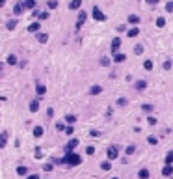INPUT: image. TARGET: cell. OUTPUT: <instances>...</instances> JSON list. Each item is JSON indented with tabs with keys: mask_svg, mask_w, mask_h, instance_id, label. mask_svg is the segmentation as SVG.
<instances>
[{
	"mask_svg": "<svg viewBox=\"0 0 173 179\" xmlns=\"http://www.w3.org/2000/svg\"><path fill=\"white\" fill-rule=\"evenodd\" d=\"M39 30H41V24H39V23H32L28 26V32H32V34H37Z\"/></svg>",
	"mask_w": 173,
	"mask_h": 179,
	"instance_id": "9c48e42d",
	"label": "cell"
},
{
	"mask_svg": "<svg viewBox=\"0 0 173 179\" xmlns=\"http://www.w3.org/2000/svg\"><path fill=\"white\" fill-rule=\"evenodd\" d=\"M23 11H24V4H23V2L15 4V8H13V15H21Z\"/></svg>",
	"mask_w": 173,
	"mask_h": 179,
	"instance_id": "30bf717a",
	"label": "cell"
},
{
	"mask_svg": "<svg viewBox=\"0 0 173 179\" xmlns=\"http://www.w3.org/2000/svg\"><path fill=\"white\" fill-rule=\"evenodd\" d=\"M106 157H108V161H115V158L119 157V147L110 146L108 149H106Z\"/></svg>",
	"mask_w": 173,
	"mask_h": 179,
	"instance_id": "7a4b0ae2",
	"label": "cell"
},
{
	"mask_svg": "<svg viewBox=\"0 0 173 179\" xmlns=\"http://www.w3.org/2000/svg\"><path fill=\"white\" fill-rule=\"evenodd\" d=\"M4 4H6V0H0V8H2V6H4Z\"/></svg>",
	"mask_w": 173,
	"mask_h": 179,
	"instance_id": "f5cc1de1",
	"label": "cell"
},
{
	"mask_svg": "<svg viewBox=\"0 0 173 179\" xmlns=\"http://www.w3.org/2000/svg\"><path fill=\"white\" fill-rule=\"evenodd\" d=\"M147 123H149V125H156V117L149 116V117H147Z\"/></svg>",
	"mask_w": 173,
	"mask_h": 179,
	"instance_id": "ab89813d",
	"label": "cell"
},
{
	"mask_svg": "<svg viewBox=\"0 0 173 179\" xmlns=\"http://www.w3.org/2000/svg\"><path fill=\"white\" fill-rule=\"evenodd\" d=\"M119 47H121V39H119V37H115L114 41H112V52H114V54H117Z\"/></svg>",
	"mask_w": 173,
	"mask_h": 179,
	"instance_id": "52a82bcc",
	"label": "cell"
},
{
	"mask_svg": "<svg viewBox=\"0 0 173 179\" xmlns=\"http://www.w3.org/2000/svg\"><path fill=\"white\" fill-rule=\"evenodd\" d=\"M47 8H49V9H56V8H58V0H49V2H47Z\"/></svg>",
	"mask_w": 173,
	"mask_h": 179,
	"instance_id": "484cf974",
	"label": "cell"
},
{
	"mask_svg": "<svg viewBox=\"0 0 173 179\" xmlns=\"http://www.w3.org/2000/svg\"><path fill=\"white\" fill-rule=\"evenodd\" d=\"M43 157V151H41V147H35V158H41Z\"/></svg>",
	"mask_w": 173,
	"mask_h": 179,
	"instance_id": "74e56055",
	"label": "cell"
},
{
	"mask_svg": "<svg viewBox=\"0 0 173 179\" xmlns=\"http://www.w3.org/2000/svg\"><path fill=\"white\" fill-rule=\"evenodd\" d=\"M117 105H119V106H125V105H127V99H125V97H119V99H117Z\"/></svg>",
	"mask_w": 173,
	"mask_h": 179,
	"instance_id": "f6af8a7d",
	"label": "cell"
},
{
	"mask_svg": "<svg viewBox=\"0 0 173 179\" xmlns=\"http://www.w3.org/2000/svg\"><path fill=\"white\" fill-rule=\"evenodd\" d=\"M166 11L167 13H173V2H167L166 4Z\"/></svg>",
	"mask_w": 173,
	"mask_h": 179,
	"instance_id": "8d00e7d4",
	"label": "cell"
},
{
	"mask_svg": "<svg viewBox=\"0 0 173 179\" xmlns=\"http://www.w3.org/2000/svg\"><path fill=\"white\" fill-rule=\"evenodd\" d=\"M140 34V30H138V26H132L129 32H127V35H129V37H136V35Z\"/></svg>",
	"mask_w": 173,
	"mask_h": 179,
	"instance_id": "d6986e66",
	"label": "cell"
},
{
	"mask_svg": "<svg viewBox=\"0 0 173 179\" xmlns=\"http://www.w3.org/2000/svg\"><path fill=\"white\" fill-rule=\"evenodd\" d=\"M63 120H65V121H67V123H69V125H73V123H75V121H76V116H73V114H69V116H65V117H63Z\"/></svg>",
	"mask_w": 173,
	"mask_h": 179,
	"instance_id": "4316f807",
	"label": "cell"
},
{
	"mask_svg": "<svg viewBox=\"0 0 173 179\" xmlns=\"http://www.w3.org/2000/svg\"><path fill=\"white\" fill-rule=\"evenodd\" d=\"M101 168H103V170H110V168H112L110 161H104V162H101Z\"/></svg>",
	"mask_w": 173,
	"mask_h": 179,
	"instance_id": "1f68e13d",
	"label": "cell"
},
{
	"mask_svg": "<svg viewBox=\"0 0 173 179\" xmlns=\"http://www.w3.org/2000/svg\"><path fill=\"white\" fill-rule=\"evenodd\" d=\"M138 179H149V170H147V168H141L138 172Z\"/></svg>",
	"mask_w": 173,
	"mask_h": 179,
	"instance_id": "2e32d148",
	"label": "cell"
},
{
	"mask_svg": "<svg viewBox=\"0 0 173 179\" xmlns=\"http://www.w3.org/2000/svg\"><path fill=\"white\" fill-rule=\"evenodd\" d=\"M54 116V108H47V117H52Z\"/></svg>",
	"mask_w": 173,
	"mask_h": 179,
	"instance_id": "bcb514c9",
	"label": "cell"
},
{
	"mask_svg": "<svg viewBox=\"0 0 173 179\" xmlns=\"http://www.w3.org/2000/svg\"><path fill=\"white\" fill-rule=\"evenodd\" d=\"M125 60H127V56H125V54H121V52L114 54V62H115V64H123Z\"/></svg>",
	"mask_w": 173,
	"mask_h": 179,
	"instance_id": "4fadbf2b",
	"label": "cell"
},
{
	"mask_svg": "<svg viewBox=\"0 0 173 179\" xmlns=\"http://www.w3.org/2000/svg\"><path fill=\"white\" fill-rule=\"evenodd\" d=\"M0 71H2V64H0Z\"/></svg>",
	"mask_w": 173,
	"mask_h": 179,
	"instance_id": "db71d44e",
	"label": "cell"
},
{
	"mask_svg": "<svg viewBox=\"0 0 173 179\" xmlns=\"http://www.w3.org/2000/svg\"><path fill=\"white\" fill-rule=\"evenodd\" d=\"M37 41L39 43H47L49 41V35L47 34H37Z\"/></svg>",
	"mask_w": 173,
	"mask_h": 179,
	"instance_id": "d4e9b609",
	"label": "cell"
},
{
	"mask_svg": "<svg viewBox=\"0 0 173 179\" xmlns=\"http://www.w3.org/2000/svg\"><path fill=\"white\" fill-rule=\"evenodd\" d=\"M129 23H130V24H134V26H136V24L140 23V17H138V15H129Z\"/></svg>",
	"mask_w": 173,
	"mask_h": 179,
	"instance_id": "603a6c76",
	"label": "cell"
},
{
	"mask_svg": "<svg viewBox=\"0 0 173 179\" xmlns=\"http://www.w3.org/2000/svg\"><path fill=\"white\" fill-rule=\"evenodd\" d=\"M35 91H37V95H39V97H43L45 93H47V88H45L43 84H37V86H35Z\"/></svg>",
	"mask_w": 173,
	"mask_h": 179,
	"instance_id": "ac0fdd59",
	"label": "cell"
},
{
	"mask_svg": "<svg viewBox=\"0 0 173 179\" xmlns=\"http://www.w3.org/2000/svg\"><path fill=\"white\" fill-rule=\"evenodd\" d=\"M101 91H103V88H101L99 84H95V86H91V88H89V93L91 95H99Z\"/></svg>",
	"mask_w": 173,
	"mask_h": 179,
	"instance_id": "e0dca14e",
	"label": "cell"
},
{
	"mask_svg": "<svg viewBox=\"0 0 173 179\" xmlns=\"http://www.w3.org/2000/svg\"><path fill=\"white\" fill-rule=\"evenodd\" d=\"M73 132H75V129H73V125H69V127H65V134H73Z\"/></svg>",
	"mask_w": 173,
	"mask_h": 179,
	"instance_id": "60d3db41",
	"label": "cell"
},
{
	"mask_svg": "<svg viewBox=\"0 0 173 179\" xmlns=\"http://www.w3.org/2000/svg\"><path fill=\"white\" fill-rule=\"evenodd\" d=\"M136 90H138V91H143L145 88H147V82H145V80H136Z\"/></svg>",
	"mask_w": 173,
	"mask_h": 179,
	"instance_id": "9a60e30c",
	"label": "cell"
},
{
	"mask_svg": "<svg viewBox=\"0 0 173 179\" xmlns=\"http://www.w3.org/2000/svg\"><path fill=\"white\" fill-rule=\"evenodd\" d=\"M8 144V131H2L0 132V149H4Z\"/></svg>",
	"mask_w": 173,
	"mask_h": 179,
	"instance_id": "8992f818",
	"label": "cell"
},
{
	"mask_svg": "<svg viewBox=\"0 0 173 179\" xmlns=\"http://www.w3.org/2000/svg\"><path fill=\"white\" fill-rule=\"evenodd\" d=\"M89 136H93V138H97V136H101V132H99V131H91V132H89Z\"/></svg>",
	"mask_w": 173,
	"mask_h": 179,
	"instance_id": "7dc6e473",
	"label": "cell"
},
{
	"mask_svg": "<svg viewBox=\"0 0 173 179\" xmlns=\"http://www.w3.org/2000/svg\"><path fill=\"white\" fill-rule=\"evenodd\" d=\"M115 30H117V32H119V34H123V32H125V30H127V28L123 26V24H119V26H117V28H115Z\"/></svg>",
	"mask_w": 173,
	"mask_h": 179,
	"instance_id": "c3c4849f",
	"label": "cell"
},
{
	"mask_svg": "<svg viewBox=\"0 0 173 179\" xmlns=\"http://www.w3.org/2000/svg\"><path fill=\"white\" fill-rule=\"evenodd\" d=\"M26 179H39V175H37V173H30Z\"/></svg>",
	"mask_w": 173,
	"mask_h": 179,
	"instance_id": "f907efd6",
	"label": "cell"
},
{
	"mask_svg": "<svg viewBox=\"0 0 173 179\" xmlns=\"http://www.w3.org/2000/svg\"><path fill=\"white\" fill-rule=\"evenodd\" d=\"M15 26H17V19H9V21L6 23V28L8 30H13Z\"/></svg>",
	"mask_w": 173,
	"mask_h": 179,
	"instance_id": "7402d4cb",
	"label": "cell"
},
{
	"mask_svg": "<svg viewBox=\"0 0 173 179\" xmlns=\"http://www.w3.org/2000/svg\"><path fill=\"white\" fill-rule=\"evenodd\" d=\"M147 2H149V4H153V6H155V4H158V0H147Z\"/></svg>",
	"mask_w": 173,
	"mask_h": 179,
	"instance_id": "816d5d0a",
	"label": "cell"
},
{
	"mask_svg": "<svg viewBox=\"0 0 173 179\" xmlns=\"http://www.w3.org/2000/svg\"><path fill=\"white\" fill-rule=\"evenodd\" d=\"M39 19H41V21L49 19V11H41V13H39Z\"/></svg>",
	"mask_w": 173,
	"mask_h": 179,
	"instance_id": "ee69618b",
	"label": "cell"
},
{
	"mask_svg": "<svg viewBox=\"0 0 173 179\" xmlns=\"http://www.w3.org/2000/svg\"><path fill=\"white\" fill-rule=\"evenodd\" d=\"M56 164H67V166H78L82 164V157L78 155V153H67L63 158H58L56 161Z\"/></svg>",
	"mask_w": 173,
	"mask_h": 179,
	"instance_id": "6da1fadb",
	"label": "cell"
},
{
	"mask_svg": "<svg viewBox=\"0 0 173 179\" xmlns=\"http://www.w3.org/2000/svg\"><path fill=\"white\" fill-rule=\"evenodd\" d=\"M56 129H58V131H65V125H63V121H58V123H56Z\"/></svg>",
	"mask_w": 173,
	"mask_h": 179,
	"instance_id": "b9f144b4",
	"label": "cell"
},
{
	"mask_svg": "<svg viewBox=\"0 0 173 179\" xmlns=\"http://www.w3.org/2000/svg\"><path fill=\"white\" fill-rule=\"evenodd\" d=\"M108 64H110V60L106 58V56H103V58H101V65H103V67H106Z\"/></svg>",
	"mask_w": 173,
	"mask_h": 179,
	"instance_id": "e575fe53",
	"label": "cell"
},
{
	"mask_svg": "<svg viewBox=\"0 0 173 179\" xmlns=\"http://www.w3.org/2000/svg\"><path fill=\"white\" fill-rule=\"evenodd\" d=\"M164 69H171V62L167 60V62H164Z\"/></svg>",
	"mask_w": 173,
	"mask_h": 179,
	"instance_id": "681fc988",
	"label": "cell"
},
{
	"mask_svg": "<svg viewBox=\"0 0 173 179\" xmlns=\"http://www.w3.org/2000/svg\"><path fill=\"white\" fill-rule=\"evenodd\" d=\"M17 173H19V175H26V173H28V168H26V166H19V168H17Z\"/></svg>",
	"mask_w": 173,
	"mask_h": 179,
	"instance_id": "83f0119b",
	"label": "cell"
},
{
	"mask_svg": "<svg viewBox=\"0 0 173 179\" xmlns=\"http://www.w3.org/2000/svg\"><path fill=\"white\" fill-rule=\"evenodd\" d=\"M141 52H143V47H141V45H136V47H134V54L138 56V54H141Z\"/></svg>",
	"mask_w": 173,
	"mask_h": 179,
	"instance_id": "836d02e7",
	"label": "cell"
},
{
	"mask_svg": "<svg viewBox=\"0 0 173 179\" xmlns=\"http://www.w3.org/2000/svg\"><path fill=\"white\" fill-rule=\"evenodd\" d=\"M166 164H173V151H169L166 155Z\"/></svg>",
	"mask_w": 173,
	"mask_h": 179,
	"instance_id": "4dcf8cb0",
	"label": "cell"
},
{
	"mask_svg": "<svg viewBox=\"0 0 173 179\" xmlns=\"http://www.w3.org/2000/svg\"><path fill=\"white\" fill-rule=\"evenodd\" d=\"M76 146H78V138H71L67 142V146H65V155H67V153H73V149Z\"/></svg>",
	"mask_w": 173,
	"mask_h": 179,
	"instance_id": "277c9868",
	"label": "cell"
},
{
	"mask_svg": "<svg viewBox=\"0 0 173 179\" xmlns=\"http://www.w3.org/2000/svg\"><path fill=\"white\" fill-rule=\"evenodd\" d=\"M37 110H39V101L35 99V101L30 103V112H37Z\"/></svg>",
	"mask_w": 173,
	"mask_h": 179,
	"instance_id": "44dd1931",
	"label": "cell"
},
{
	"mask_svg": "<svg viewBox=\"0 0 173 179\" xmlns=\"http://www.w3.org/2000/svg\"><path fill=\"white\" fill-rule=\"evenodd\" d=\"M153 67H155V62H153V60H145L143 62V69L145 71H151Z\"/></svg>",
	"mask_w": 173,
	"mask_h": 179,
	"instance_id": "ffe728a7",
	"label": "cell"
},
{
	"mask_svg": "<svg viewBox=\"0 0 173 179\" xmlns=\"http://www.w3.org/2000/svg\"><path fill=\"white\" fill-rule=\"evenodd\" d=\"M112 179H119V177H112Z\"/></svg>",
	"mask_w": 173,
	"mask_h": 179,
	"instance_id": "11a10c76",
	"label": "cell"
},
{
	"mask_svg": "<svg viewBox=\"0 0 173 179\" xmlns=\"http://www.w3.org/2000/svg\"><path fill=\"white\" fill-rule=\"evenodd\" d=\"M91 15H93V19H97V21H106V15L101 11V9L97 6H93L91 8Z\"/></svg>",
	"mask_w": 173,
	"mask_h": 179,
	"instance_id": "3957f363",
	"label": "cell"
},
{
	"mask_svg": "<svg viewBox=\"0 0 173 179\" xmlns=\"http://www.w3.org/2000/svg\"><path fill=\"white\" fill-rule=\"evenodd\" d=\"M147 142H149L151 146H156V144H158V138H155V136H149V138H147Z\"/></svg>",
	"mask_w": 173,
	"mask_h": 179,
	"instance_id": "d6a6232c",
	"label": "cell"
},
{
	"mask_svg": "<svg viewBox=\"0 0 173 179\" xmlns=\"http://www.w3.org/2000/svg\"><path fill=\"white\" fill-rule=\"evenodd\" d=\"M8 64H9V65H17V64H19V62H17V56H15V54H9V56H8Z\"/></svg>",
	"mask_w": 173,
	"mask_h": 179,
	"instance_id": "cb8c5ba5",
	"label": "cell"
},
{
	"mask_svg": "<svg viewBox=\"0 0 173 179\" xmlns=\"http://www.w3.org/2000/svg\"><path fill=\"white\" fill-rule=\"evenodd\" d=\"M136 151V146H127V149H125V153H127V155H132V153H134Z\"/></svg>",
	"mask_w": 173,
	"mask_h": 179,
	"instance_id": "f546056e",
	"label": "cell"
},
{
	"mask_svg": "<svg viewBox=\"0 0 173 179\" xmlns=\"http://www.w3.org/2000/svg\"><path fill=\"white\" fill-rule=\"evenodd\" d=\"M43 170H45V172H52V170H54V164H50V162H49V164L43 166Z\"/></svg>",
	"mask_w": 173,
	"mask_h": 179,
	"instance_id": "d590c367",
	"label": "cell"
},
{
	"mask_svg": "<svg viewBox=\"0 0 173 179\" xmlns=\"http://www.w3.org/2000/svg\"><path fill=\"white\" fill-rule=\"evenodd\" d=\"M86 19H88V13H86V11H80V13H78V19H76V30L82 28V24L86 23Z\"/></svg>",
	"mask_w": 173,
	"mask_h": 179,
	"instance_id": "5b68a950",
	"label": "cell"
},
{
	"mask_svg": "<svg viewBox=\"0 0 173 179\" xmlns=\"http://www.w3.org/2000/svg\"><path fill=\"white\" fill-rule=\"evenodd\" d=\"M171 173H173V166L171 164H166L164 168H162V175H164V177H169Z\"/></svg>",
	"mask_w": 173,
	"mask_h": 179,
	"instance_id": "ba28073f",
	"label": "cell"
},
{
	"mask_svg": "<svg viewBox=\"0 0 173 179\" xmlns=\"http://www.w3.org/2000/svg\"><path fill=\"white\" fill-rule=\"evenodd\" d=\"M141 108H143L145 112H153V105H147L145 103V105H141Z\"/></svg>",
	"mask_w": 173,
	"mask_h": 179,
	"instance_id": "f35d334b",
	"label": "cell"
},
{
	"mask_svg": "<svg viewBox=\"0 0 173 179\" xmlns=\"http://www.w3.org/2000/svg\"><path fill=\"white\" fill-rule=\"evenodd\" d=\"M156 26H158V28L166 26V19H164V17H158V19H156Z\"/></svg>",
	"mask_w": 173,
	"mask_h": 179,
	"instance_id": "f1b7e54d",
	"label": "cell"
},
{
	"mask_svg": "<svg viewBox=\"0 0 173 179\" xmlns=\"http://www.w3.org/2000/svg\"><path fill=\"white\" fill-rule=\"evenodd\" d=\"M43 132H45V131H43L41 125H35V127H34V136H35V138H41Z\"/></svg>",
	"mask_w": 173,
	"mask_h": 179,
	"instance_id": "7c38bea8",
	"label": "cell"
},
{
	"mask_svg": "<svg viewBox=\"0 0 173 179\" xmlns=\"http://www.w3.org/2000/svg\"><path fill=\"white\" fill-rule=\"evenodd\" d=\"M86 153H88V155H93V153H95V147H93V146H88V147H86Z\"/></svg>",
	"mask_w": 173,
	"mask_h": 179,
	"instance_id": "7bdbcfd3",
	"label": "cell"
},
{
	"mask_svg": "<svg viewBox=\"0 0 173 179\" xmlns=\"http://www.w3.org/2000/svg\"><path fill=\"white\" fill-rule=\"evenodd\" d=\"M82 6V0H71L69 2V9H80Z\"/></svg>",
	"mask_w": 173,
	"mask_h": 179,
	"instance_id": "8fae6325",
	"label": "cell"
},
{
	"mask_svg": "<svg viewBox=\"0 0 173 179\" xmlns=\"http://www.w3.org/2000/svg\"><path fill=\"white\" fill-rule=\"evenodd\" d=\"M24 9H35V0H23Z\"/></svg>",
	"mask_w": 173,
	"mask_h": 179,
	"instance_id": "5bb4252c",
	"label": "cell"
}]
</instances>
